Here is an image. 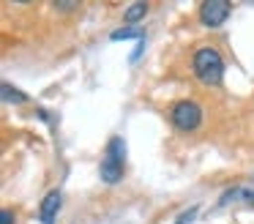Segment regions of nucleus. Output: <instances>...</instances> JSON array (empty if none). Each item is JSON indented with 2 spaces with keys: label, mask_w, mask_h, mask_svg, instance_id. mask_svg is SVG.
Returning a JSON list of instances; mask_svg holds the SVG:
<instances>
[{
  "label": "nucleus",
  "mask_w": 254,
  "mask_h": 224,
  "mask_svg": "<svg viewBox=\"0 0 254 224\" xmlns=\"http://www.w3.org/2000/svg\"><path fill=\"white\" fill-rule=\"evenodd\" d=\"M238 200H243L246 205L254 208V189H241V194H238Z\"/></svg>",
  "instance_id": "10"
},
{
  "label": "nucleus",
  "mask_w": 254,
  "mask_h": 224,
  "mask_svg": "<svg viewBox=\"0 0 254 224\" xmlns=\"http://www.w3.org/2000/svg\"><path fill=\"white\" fill-rule=\"evenodd\" d=\"M230 14H232V3H224V0H205L197 11L199 22L205 27H221Z\"/></svg>",
  "instance_id": "4"
},
{
  "label": "nucleus",
  "mask_w": 254,
  "mask_h": 224,
  "mask_svg": "<svg viewBox=\"0 0 254 224\" xmlns=\"http://www.w3.org/2000/svg\"><path fill=\"white\" fill-rule=\"evenodd\" d=\"M0 224H17V213L11 208H3L0 211Z\"/></svg>",
  "instance_id": "9"
},
{
  "label": "nucleus",
  "mask_w": 254,
  "mask_h": 224,
  "mask_svg": "<svg viewBox=\"0 0 254 224\" xmlns=\"http://www.w3.org/2000/svg\"><path fill=\"white\" fill-rule=\"evenodd\" d=\"M99 175L104 183L115 186L123 180L126 175V140L123 137H110L104 145V153H101V161H99Z\"/></svg>",
  "instance_id": "2"
},
{
  "label": "nucleus",
  "mask_w": 254,
  "mask_h": 224,
  "mask_svg": "<svg viewBox=\"0 0 254 224\" xmlns=\"http://www.w3.org/2000/svg\"><path fill=\"white\" fill-rule=\"evenodd\" d=\"M145 27L142 25H123V27H118V30H112L110 33V38L112 41H126V38H137V41H145Z\"/></svg>",
  "instance_id": "6"
},
{
  "label": "nucleus",
  "mask_w": 254,
  "mask_h": 224,
  "mask_svg": "<svg viewBox=\"0 0 254 224\" xmlns=\"http://www.w3.org/2000/svg\"><path fill=\"white\" fill-rule=\"evenodd\" d=\"M170 123L175 126L181 134L197 131L202 126V107L194 98H178L170 104Z\"/></svg>",
  "instance_id": "3"
},
{
  "label": "nucleus",
  "mask_w": 254,
  "mask_h": 224,
  "mask_svg": "<svg viewBox=\"0 0 254 224\" xmlns=\"http://www.w3.org/2000/svg\"><path fill=\"white\" fill-rule=\"evenodd\" d=\"M79 3H55V11H74Z\"/></svg>",
  "instance_id": "12"
},
{
  "label": "nucleus",
  "mask_w": 254,
  "mask_h": 224,
  "mask_svg": "<svg viewBox=\"0 0 254 224\" xmlns=\"http://www.w3.org/2000/svg\"><path fill=\"white\" fill-rule=\"evenodd\" d=\"M194 213H197V208H189V211H186V213H181V216H178V222H172V224H186V222H191Z\"/></svg>",
  "instance_id": "11"
},
{
  "label": "nucleus",
  "mask_w": 254,
  "mask_h": 224,
  "mask_svg": "<svg viewBox=\"0 0 254 224\" xmlns=\"http://www.w3.org/2000/svg\"><path fill=\"white\" fill-rule=\"evenodd\" d=\"M0 90H3V101H6V104H11V101H14V104H28V101H30L28 93L17 90L11 82H3V87H0Z\"/></svg>",
  "instance_id": "8"
},
{
  "label": "nucleus",
  "mask_w": 254,
  "mask_h": 224,
  "mask_svg": "<svg viewBox=\"0 0 254 224\" xmlns=\"http://www.w3.org/2000/svg\"><path fill=\"white\" fill-rule=\"evenodd\" d=\"M224 58L216 47H199L191 55V71L202 85L208 87H219L224 82Z\"/></svg>",
  "instance_id": "1"
},
{
  "label": "nucleus",
  "mask_w": 254,
  "mask_h": 224,
  "mask_svg": "<svg viewBox=\"0 0 254 224\" xmlns=\"http://www.w3.org/2000/svg\"><path fill=\"white\" fill-rule=\"evenodd\" d=\"M61 208H63V191L61 189H50V191H47V197L41 200V205H39L41 224H55Z\"/></svg>",
  "instance_id": "5"
},
{
  "label": "nucleus",
  "mask_w": 254,
  "mask_h": 224,
  "mask_svg": "<svg viewBox=\"0 0 254 224\" xmlns=\"http://www.w3.org/2000/svg\"><path fill=\"white\" fill-rule=\"evenodd\" d=\"M148 11H150V5L145 3V0H137V3H131L126 11H123V22H126V25H139Z\"/></svg>",
  "instance_id": "7"
}]
</instances>
